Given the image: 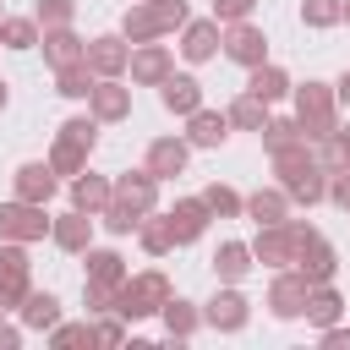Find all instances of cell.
<instances>
[{"label":"cell","instance_id":"obj_1","mask_svg":"<svg viewBox=\"0 0 350 350\" xmlns=\"http://www.w3.org/2000/svg\"><path fill=\"white\" fill-rule=\"evenodd\" d=\"M273 159V175H279V186H284V197L290 202H323L328 197V170L317 164V153L306 148V142H290V148H279V153H268Z\"/></svg>","mask_w":350,"mask_h":350},{"label":"cell","instance_id":"obj_2","mask_svg":"<svg viewBox=\"0 0 350 350\" xmlns=\"http://www.w3.org/2000/svg\"><path fill=\"white\" fill-rule=\"evenodd\" d=\"M317 230L306 219H279V224H257V241H252V257L262 268H295V252L301 241H312Z\"/></svg>","mask_w":350,"mask_h":350},{"label":"cell","instance_id":"obj_3","mask_svg":"<svg viewBox=\"0 0 350 350\" xmlns=\"http://www.w3.org/2000/svg\"><path fill=\"white\" fill-rule=\"evenodd\" d=\"M88 312H115V290L126 284V257L109 246H88Z\"/></svg>","mask_w":350,"mask_h":350},{"label":"cell","instance_id":"obj_4","mask_svg":"<svg viewBox=\"0 0 350 350\" xmlns=\"http://www.w3.org/2000/svg\"><path fill=\"white\" fill-rule=\"evenodd\" d=\"M295 93V120L306 131V142H323L334 126H339V98L328 82H306V88H290Z\"/></svg>","mask_w":350,"mask_h":350},{"label":"cell","instance_id":"obj_5","mask_svg":"<svg viewBox=\"0 0 350 350\" xmlns=\"http://www.w3.org/2000/svg\"><path fill=\"white\" fill-rule=\"evenodd\" d=\"M164 301H170V279H164L159 268H148V273H137V279L126 273V284L115 290V317H126V323H131V317H153Z\"/></svg>","mask_w":350,"mask_h":350},{"label":"cell","instance_id":"obj_6","mask_svg":"<svg viewBox=\"0 0 350 350\" xmlns=\"http://www.w3.org/2000/svg\"><path fill=\"white\" fill-rule=\"evenodd\" d=\"M44 235H49V213H44V202H22V197L0 202V241H22V246H33V241H44Z\"/></svg>","mask_w":350,"mask_h":350},{"label":"cell","instance_id":"obj_7","mask_svg":"<svg viewBox=\"0 0 350 350\" xmlns=\"http://www.w3.org/2000/svg\"><path fill=\"white\" fill-rule=\"evenodd\" d=\"M219 27H224V33H219V49H224L235 66L252 71V66L268 60V33H262V27H252V22H219Z\"/></svg>","mask_w":350,"mask_h":350},{"label":"cell","instance_id":"obj_8","mask_svg":"<svg viewBox=\"0 0 350 350\" xmlns=\"http://www.w3.org/2000/svg\"><path fill=\"white\" fill-rule=\"evenodd\" d=\"M33 290V262L22 241H0V306H16Z\"/></svg>","mask_w":350,"mask_h":350},{"label":"cell","instance_id":"obj_9","mask_svg":"<svg viewBox=\"0 0 350 350\" xmlns=\"http://www.w3.org/2000/svg\"><path fill=\"white\" fill-rule=\"evenodd\" d=\"M109 197L126 202L131 213H153V208H159V175H153L148 164H142V170H126V175L109 180Z\"/></svg>","mask_w":350,"mask_h":350},{"label":"cell","instance_id":"obj_10","mask_svg":"<svg viewBox=\"0 0 350 350\" xmlns=\"http://www.w3.org/2000/svg\"><path fill=\"white\" fill-rule=\"evenodd\" d=\"M126 71H131V82H142V88H159L170 71H175V55H170V44H131V60H126Z\"/></svg>","mask_w":350,"mask_h":350},{"label":"cell","instance_id":"obj_11","mask_svg":"<svg viewBox=\"0 0 350 350\" xmlns=\"http://www.w3.org/2000/svg\"><path fill=\"white\" fill-rule=\"evenodd\" d=\"M306 279L295 268H273V284H268V312L273 317H301L306 312Z\"/></svg>","mask_w":350,"mask_h":350},{"label":"cell","instance_id":"obj_12","mask_svg":"<svg viewBox=\"0 0 350 350\" xmlns=\"http://www.w3.org/2000/svg\"><path fill=\"white\" fill-rule=\"evenodd\" d=\"M202 317H208L219 334H241L246 317H252V306H246V295H241L235 284H224V290H213V301L202 306Z\"/></svg>","mask_w":350,"mask_h":350},{"label":"cell","instance_id":"obj_13","mask_svg":"<svg viewBox=\"0 0 350 350\" xmlns=\"http://www.w3.org/2000/svg\"><path fill=\"white\" fill-rule=\"evenodd\" d=\"M93 224H98L93 213H82V208H71V213H60V219H49V241H55L60 252H77V257H82V252L93 246Z\"/></svg>","mask_w":350,"mask_h":350},{"label":"cell","instance_id":"obj_14","mask_svg":"<svg viewBox=\"0 0 350 350\" xmlns=\"http://www.w3.org/2000/svg\"><path fill=\"white\" fill-rule=\"evenodd\" d=\"M88 109H93V120H126L131 115V88H120V77H98L93 93H88Z\"/></svg>","mask_w":350,"mask_h":350},{"label":"cell","instance_id":"obj_15","mask_svg":"<svg viewBox=\"0 0 350 350\" xmlns=\"http://www.w3.org/2000/svg\"><path fill=\"white\" fill-rule=\"evenodd\" d=\"M164 219H170V235H175V246H191V241L208 230V219H213V213H208V202H202V197H180V202L164 213Z\"/></svg>","mask_w":350,"mask_h":350},{"label":"cell","instance_id":"obj_16","mask_svg":"<svg viewBox=\"0 0 350 350\" xmlns=\"http://www.w3.org/2000/svg\"><path fill=\"white\" fill-rule=\"evenodd\" d=\"M334 268H339V257H334V246H328L323 235L301 241V252H295V273H301L306 284H328V279H334Z\"/></svg>","mask_w":350,"mask_h":350},{"label":"cell","instance_id":"obj_17","mask_svg":"<svg viewBox=\"0 0 350 350\" xmlns=\"http://www.w3.org/2000/svg\"><path fill=\"white\" fill-rule=\"evenodd\" d=\"M126 60H131V44H126L120 33L88 38V66H93V77H120V71H126Z\"/></svg>","mask_w":350,"mask_h":350},{"label":"cell","instance_id":"obj_18","mask_svg":"<svg viewBox=\"0 0 350 350\" xmlns=\"http://www.w3.org/2000/svg\"><path fill=\"white\" fill-rule=\"evenodd\" d=\"M186 159H191V142H186V137H153V142H148V170H153L159 180H175V175L186 170Z\"/></svg>","mask_w":350,"mask_h":350},{"label":"cell","instance_id":"obj_19","mask_svg":"<svg viewBox=\"0 0 350 350\" xmlns=\"http://www.w3.org/2000/svg\"><path fill=\"white\" fill-rule=\"evenodd\" d=\"M219 33H224V27H219L213 16H202V22H186V27H180V55H186L191 66L213 60V55H219Z\"/></svg>","mask_w":350,"mask_h":350},{"label":"cell","instance_id":"obj_20","mask_svg":"<svg viewBox=\"0 0 350 350\" xmlns=\"http://www.w3.org/2000/svg\"><path fill=\"white\" fill-rule=\"evenodd\" d=\"M38 44H44V60L60 71V66H77V60H88V44L71 33V27H44L38 33Z\"/></svg>","mask_w":350,"mask_h":350},{"label":"cell","instance_id":"obj_21","mask_svg":"<svg viewBox=\"0 0 350 350\" xmlns=\"http://www.w3.org/2000/svg\"><path fill=\"white\" fill-rule=\"evenodd\" d=\"M159 104L170 109V115H191V109H202V82L197 77H164L159 82Z\"/></svg>","mask_w":350,"mask_h":350},{"label":"cell","instance_id":"obj_22","mask_svg":"<svg viewBox=\"0 0 350 350\" xmlns=\"http://www.w3.org/2000/svg\"><path fill=\"white\" fill-rule=\"evenodd\" d=\"M230 137V115L224 109H191L186 115V142L191 148H219Z\"/></svg>","mask_w":350,"mask_h":350},{"label":"cell","instance_id":"obj_23","mask_svg":"<svg viewBox=\"0 0 350 350\" xmlns=\"http://www.w3.org/2000/svg\"><path fill=\"white\" fill-rule=\"evenodd\" d=\"M11 186H16V197H22V202H49L60 180H55L49 159H44V164H22V170L11 175Z\"/></svg>","mask_w":350,"mask_h":350},{"label":"cell","instance_id":"obj_24","mask_svg":"<svg viewBox=\"0 0 350 350\" xmlns=\"http://www.w3.org/2000/svg\"><path fill=\"white\" fill-rule=\"evenodd\" d=\"M290 88H295V82H290V71H284V66H273V60L252 66V77H246V93H257L262 104H279Z\"/></svg>","mask_w":350,"mask_h":350},{"label":"cell","instance_id":"obj_25","mask_svg":"<svg viewBox=\"0 0 350 350\" xmlns=\"http://www.w3.org/2000/svg\"><path fill=\"white\" fill-rule=\"evenodd\" d=\"M120 38H126V44L164 38V33H159V16H153V0H131V5H126V16H120Z\"/></svg>","mask_w":350,"mask_h":350},{"label":"cell","instance_id":"obj_26","mask_svg":"<svg viewBox=\"0 0 350 350\" xmlns=\"http://www.w3.org/2000/svg\"><path fill=\"white\" fill-rule=\"evenodd\" d=\"M246 273H252V246L224 241V246L213 252V279H219V284H241Z\"/></svg>","mask_w":350,"mask_h":350},{"label":"cell","instance_id":"obj_27","mask_svg":"<svg viewBox=\"0 0 350 350\" xmlns=\"http://www.w3.org/2000/svg\"><path fill=\"white\" fill-rule=\"evenodd\" d=\"M104 202H109V180H104V175H88V170H82V175H71V208H82V213H93V219H98V208H104Z\"/></svg>","mask_w":350,"mask_h":350},{"label":"cell","instance_id":"obj_28","mask_svg":"<svg viewBox=\"0 0 350 350\" xmlns=\"http://www.w3.org/2000/svg\"><path fill=\"white\" fill-rule=\"evenodd\" d=\"M16 312H22L27 328H55V323H60V301H55L49 290H27V295L16 301Z\"/></svg>","mask_w":350,"mask_h":350},{"label":"cell","instance_id":"obj_29","mask_svg":"<svg viewBox=\"0 0 350 350\" xmlns=\"http://www.w3.org/2000/svg\"><path fill=\"white\" fill-rule=\"evenodd\" d=\"M339 312H345V301H339L334 284H312V290H306V312H301V317H312L317 328H328V323H339Z\"/></svg>","mask_w":350,"mask_h":350},{"label":"cell","instance_id":"obj_30","mask_svg":"<svg viewBox=\"0 0 350 350\" xmlns=\"http://www.w3.org/2000/svg\"><path fill=\"white\" fill-rule=\"evenodd\" d=\"M159 317H164V334H170V339H191L197 323H202V312H197L191 301H175V295L159 306Z\"/></svg>","mask_w":350,"mask_h":350},{"label":"cell","instance_id":"obj_31","mask_svg":"<svg viewBox=\"0 0 350 350\" xmlns=\"http://www.w3.org/2000/svg\"><path fill=\"white\" fill-rule=\"evenodd\" d=\"M241 208H246L257 224H279V219H290V197H284V186H279V191H252Z\"/></svg>","mask_w":350,"mask_h":350},{"label":"cell","instance_id":"obj_32","mask_svg":"<svg viewBox=\"0 0 350 350\" xmlns=\"http://www.w3.org/2000/svg\"><path fill=\"white\" fill-rule=\"evenodd\" d=\"M93 82H98V77H93V66H88V60H77V66H60V71H55V93H60V98H88V93H93Z\"/></svg>","mask_w":350,"mask_h":350},{"label":"cell","instance_id":"obj_33","mask_svg":"<svg viewBox=\"0 0 350 350\" xmlns=\"http://www.w3.org/2000/svg\"><path fill=\"white\" fill-rule=\"evenodd\" d=\"M230 126H241V131H262L268 126V104L257 98V93H241V98H230Z\"/></svg>","mask_w":350,"mask_h":350},{"label":"cell","instance_id":"obj_34","mask_svg":"<svg viewBox=\"0 0 350 350\" xmlns=\"http://www.w3.org/2000/svg\"><path fill=\"white\" fill-rule=\"evenodd\" d=\"M38 33H44V27H38L33 16H0V44H5V49H33Z\"/></svg>","mask_w":350,"mask_h":350},{"label":"cell","instance_id":"obj_35","mask_svg":"<svg viewBox=\"0 0 350 350\" xmlns=\"http://www.w3.org/2000/svg\"><path fill=\"white\" fill-rule=\"evenodd\" d=\"M257 137H262V148H268V153H279V148H290V142H306V131H301V120H295V115H290V120H284V115H279V120L268 115V126H262Z\"/></svg>","mask_w":350,"mask_h":350},{"label":"cell","instance_id":"obj_36","mask_svg":"<svg viewBox=\"0 0 350 350\" xmlns=\"http://www.w3.org/2000/svg\"><path fill=\"white\" fill-rule=\"evenodd\" d=\"M49 170H55V175H82V170H88V148L55 137V148H49Z\"/></svg>","mask_w":350,"mask_h":350},{"label":"cell","instance_id":"obj_37","mask_svg":"<svg viewBox=\"0 0 350 350\" xmlns=\"http://www.w3.org/2000/svg\"><path fill=\"white\" fill-rule=\"evenodd\" d=\"M137 241H142V252H148V257H164V252L175 246V235H170V219H148V213H142V224H137Z\"/></svg>","mask_w":350,"mask_h":350},{"label":"cell","instance_id":"obj_38","mask_svg":"<svg viewBox=\"0 0 350 350\" xmlns=\"http://www.w3.org/2000/svg\"><path fill=\"white\" fill-rule=\"evenodd\" d=\"M202 202H208V213H213V219H235V213H241V202H246V197H241V191H230V186H219V180H213V186H208V191H202Z\"/></svg>","mask_w":350,"mask_h":350},{"label":"cell","instance_id":"obj_39","mask_svg":"<svg viewBox=\"0 0 350 350\" xmlns=\"http://www.w3.org/2000/svg\"><path fill=\"white\" fill-rule=\"evenodd\" d=\"M71 16H77V0H38L33 5L38 27H71Z\"/></svg>","mask_w":350,"mask_h":350},{"label":"cell","instance_id":"obj_40","mask_svg":"<svg viewBox=\"0 0 350 350\" xmlns=\"http://www.w3.org/2000/svg\"><path fill=\"white\" fill-rule=\"evenodd\" d=\"M60 137H66V142H77V148H88V153H93V148H98V120H93V115H71V120H66V126H60Z\"/></svg>","mask_w":350,"mask_h":350},{"label":"cell","instance_id":"obj_41","mask_svg":"<svg viewBox=\"0 0 350 350\" xmlns=\"http://www.w3.org/2000/svg\"><path fill=\"white\" fill-rule=\"evenodd\" d=\"M306 27H339V0H301Z\"/></svg>","mask_w":350,"mask_h":350},{"label":"cell","instance_id":"obj_42","mask_svg":"<svg viewBox=\"0 0 350 350\" xmlns=\"http://www.w3.org/2000/svg\"><path fill=\"white\" fill-rule=\"evenodd\" d=\"M153 16H159V33H175V27H186V22H191L186 0H153Z\"/></svg>","mask_w":350,"mask_h":350},{"label":"cell","instance_id":"obj_43","mask_svg":"<svg viewBox=\"0 0 350 350\" xmlns=\"http://www.w3.org/2000/svg\"><path fill=\"white\" fill-rule=\"evenodd\" d=\"M49 345H60V350H66V345H93V323H66V328L55 323V328H49Z\"/></svg>","mask_w":350,"mask_h":350},{"label":"cell","instance_id":"obj_44","mask_svg":"<svg viewBox=\"0 0 350 350\" xmlns=\"http://www.w3.org/2000/svg\"><path fill=\"white\" fill-rule=\"evenodd\" d=\"M257 11V0H213V22H246Z\"/></svg>","mask_w":350,"mask_h":350},{"label":"cell","instance_id":"obj_45","mask_svg":"<svg viewBox=\"0 0 350 350\" xmlns=\"http://www.w3.org/2000/svg\"><path fill=\"white\" fill-rule=\"evenodd\" d=\"M126 339V328L115 323V317H104V323H93V345H120Z\"/></svg>","mask_w":350,"mask_h":350},{"label":"cell","instance_id":"obj_46","mask_svg":"<svg viewBox=\"0 0 350 350\" xmlns=\"http://www.w3.org/2000/svg\"><path fill=\"white\" fill-rule=\"evenodd\" d=\"M323 345H328V350H350V328H334V323H328V328H323Z\"/></svg>","mask_w":350,"mask_h":350},{"label":"cell","instance_id":"obj_47","mask_svg":"<svg viewBox=\"0 0 350 350\" xmlns=\"http://www.w3.org/2000/svg\"><path fill=\"white\" fill-rule=\"evenodd\" d=\"M16 345H22V334H16L11 323H0V350H16Z\"/></svg>","mask_w":350,"mask_h":350},{"label":"cell","instance_id":"obj_48","mask_svg":"<svg viewBox=\"0 0 350 350\" xmlns=\"http://www.w3.org/2000/svg\"><path fill=\"white\" fill-rule=\"evenodd\" d=\"M334 98H339V104H350V71H345V77L334 82Z\"/></svg>","mask_w":350,"mask_h":350},{"label":"cell","instance_id":"obj_49","mask_svg":"<svg viewBox=\"0 0 350 350\" xmlns=\"http://www.w3.org/2000/svg\"><path fill=\"white\" fill-rule=\"evenodd\" d=\"M5 104H11V88H5V77H0V109H5Z\"/></svg>","mask_w":350,"mask_h":350},{"label":"cell","instance_id":"obj_50","mask_svg":"<svg viewBox=\"0 0 350 350\" xmlns=\"http://www.w3.org/2000/svg\"><path fill=\"white\" fill-rule=\"evenodd\" d=\"M339 22H350V0H339Z\"/></svg>","mask_w":350,"mask_h":350},{"label":"cell","instance_id":"obj_51","mask_svg":"<svg viewBox=\"0 0 350 350\" xmlns=\"http://www.w3.org/2000/svg\"><path fill=\"white\" fill-rule=\"evenodd\" d=\"M0 16H5V5H0Z\"/></svg>","mask_w":350,"mask_h":350},{"label":"cell","instance_id":"obj_52","mask_svg":"<svg viewBox=\"0 0 350 350\" xmlns=\"http://www.w3.org/2000/svg\"><path fill=\"white\" fill-rule=\"evenodd\" d=\"M0 312H5V306H0Z\"/></svg>","mask_w":350,"mask_h":350}]
</instances>
